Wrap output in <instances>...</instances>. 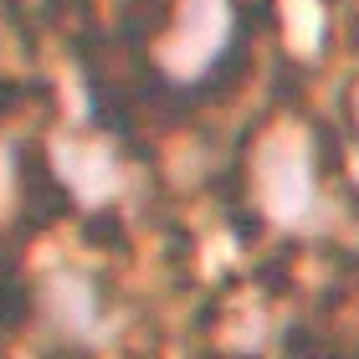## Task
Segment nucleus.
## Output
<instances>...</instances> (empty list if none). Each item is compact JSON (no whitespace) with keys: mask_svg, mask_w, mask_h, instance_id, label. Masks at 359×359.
<instances>
[{"mask_svg":"<svg viewBox=\"0 0 359 359\" xmlns=\"http://www.w3.org/2000/svg\"><path fill=\"white\" fill-rule=\"evenodd\" d=\"M15 165H21V231L26 236H41L46 226L77 216V201L67 190V180L52 170V154H46L41 139H21Z\"/></svg>","mask_w":359,"mask_h":359,"instance_id":"1","label":"nucleus"},{"mask_svg":"<svg viewBox=\"0 0 359 359\" xmlns=\"http://www.w3.org/2000/svg\"><path fill=\"white\" fill-rule=\"evenodd\" d=\"M31 313H36V287H31L26 277L15 272V262L0 267V334L26 329Z\"/></svg>","mask_w":359,"mask_h":359,"instance_id":"2","label":"nucleus"},{"mask_svg":"<svg viewBox=\"0 0 359 359\" xmlns=\"http://www.w3.org/2000/svg\"><path fill=\"white\" fill-rule=\"evenodd\" d=\"M83 236L93 252H128V231H123V216L118 210H88L83 216Z\"/></svg>","mask_w":359,"mask_h":359,"instance_id":"3","label":"nucleus"},{"mask_svg":"<svg viewBox=\"0 0 359 359\" xmlns=\"http://www.w3.org/2000/svg\"><path fill=\"white\" fill-rule=\"evenodd\" d=\"M195 359H252V354H195Z\"/></svg>","mask_w":359,"mask_h":359,"instance_id":"4","label":"nucleus"}]
</instances>
